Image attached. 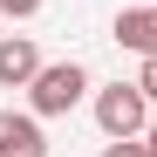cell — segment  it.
Wrapping results in <instances>:
<instances>
[{
    "instance_id": "obj_2",
    "label": "cell",
    "mask_w": 157,
    "mask_h": 157,
    "mask_svg": "<svg viewBox=\"0 0 157 157\" xmlns=\"http://www.w3.org/2000/svg\"><path fill=\"white\" fill-rule=\"evenodd\" d=\"M96 130H102V137H144V130H150V96L137 82L96 89Z\"/></svg>"
},
{
    "instance_id": "obj_5",
    "label": "cell",
    "mask_w": 157,
    "mask_h": 157,
    "mask_svg": "<svg viewBox=\"0 0 157 157\" xmlns=\"http://www.w3.org/2000/svg\"><path fill=\"white\" fill-rule=\"evenodd\" d=\"M116 41L130 55H157V7H123L116 14Z\"/></svg>"
},
{
    "instance_id": "obj_9",
    "label": "cell",
    "mask_w": 157,
    "mask_h": 157,
    "mask_svg": "<svg viewBox=\"0 0 157 157\" xmlns=\"http://www.w3.org/2000/svg\"><path fill=\"white\" fill-rule=\"evenodd\" d=\"M144 144H150V157H157V116H150V130H144Z\"/></svg>"
},
{
    "instance_id": "obj_8",
    "label": "cell",
    "mask_w": 157,
    "mask_h": 157,
    "mask_svg": "<svg viewBox=\"0 0 157 157\" xmlns=\"http://www.w3.org/2000/svg\"><path fill=\"white\" fill-rule=\"evenodd\" d=\"M0 14H7V21H28V14H41V0H0Z\"/></svg>"
},
{
    "instance_id": "obj_1",
    "label": "cell",
    "mask_w": 157,
    "mask_h": 157,
    "mask_svg": "<svg viewBox=\"0 0 157 157\" xmlns=\"http://www.w3.org/2000/svg\"><path fill=\"white\" fill-rule=\"evenodd\" d=\"M82 96H89V68H82V62H41V75L28 82L34 116H68Z\"/></svg>"
},
{
    "instance_id": "obj_7",
    "label": "cell",
    "mask_w": 157,
    "mask_h": 157,
    "mask_svg": "<svg viewBox=\"0 0 157 157\" xmlns=\"http://www.w3.org/2000/svg\"><path fill=\"white\" fill-rule=\"evenodd\" d=\"M137 89H144V96L157 102V55H144V68H137Z\"/></svg>"
},
{
    "instance_id": "obj_3",
    "label": "cell",
    "mask_w": 157,
    "mask_h": 157,
    "mask_svg": "<svg viewBox=\"0 0 157 157\" xmlns=\"http://www.w3.org/2000/svg\"><path fill=\"white\" fill-rule=\"evenodd\" d=\"M0 157H48V137H41V116L0 109Z\"/></svg>"
},
{
    "instance_id": "obj_4",
    "label": "cell",
    "mask_w": 157,
    "mask_h": 157,
    "mask_svg": "<svg viewBox=\"0 0 157 157\" xmlns=\"http://www.w3.org/2000/svg\"><path fill=\"white\" fill-rule=\"evenodd\" d=\"M34 75H41V48L28 34H7L0 41V89H28Z\"/></svg>"
},
{
    "instance_id": "obj_6",
    "label": "cell",
    "mask_w": 157,
    "mask_h": 157,
    "mask_svg": "<svg viewBox=\"0 0 157 157\" xmlns=\"http://www.w3.org/2000/svg\"><path fill=\"white\" fill-rule=\"evenodd\" d=\"M102 157H150V144H144V137H109Z\"/></svg>"
}]
</instances>
